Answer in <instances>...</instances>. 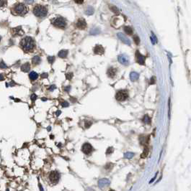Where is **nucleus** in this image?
I'll list each match as a JSON object with an SVG mask.
<instances>
[{"mask_svg":"<svg viewBox=\"0 0 191 191\" xmlns=\"http://www.w3.org/2000/svg\"><path fill=\"white\" fill-rule=\"evenodd\" d=\"M4 80V76L2 74L0 73V81H3Z\"/></svg>","mask_w":191,"mask_h":191,"instance_id":"obj_42","label":"nucleus"},{"mask_svg":"<svg viewBox=\"0 0 191 191\" xmlns=\"http://www.w3.org/2000/svg\"><path fill=\"white\" fill-rule=\"evenodd\" d=\"M40 61H41V59H40V58L39 56H38V55L34 56V57L33 58V59H32V62H33V64L35 65V66L38 65L39 63L40 62Z\"/></svg>","mask_w":191,"mask_h":191,"instance_id":"obj_19","label":"nucleus"},{"mask_svg":"<svg viewBox=\"0 0 191 191\" xmlns=\"http://www.w3.org/2000/svg\"><path fill=\"white\" fill-rule=\"evenodd\" d=\"M20 46L25 52H30L34 48L35 41L31 37H25L20 42Z\"/></svg>","mask_w":191,"mask_h":191,"instance_id":"obj_1","label":"nucleus"},{"mask_svg":"<svg viewBox=\"0 0 191 191\" xmlns=\"http://www.w3.org/2000/svg\"><path fill=\"white\" fill-rule=\"evenodd\" d=\"M111 152H113V148H112V147H110V148L107 149V154H110V153H111Z\"/></svg>","mask_w":191,"mask_h":191,"instance_id":"obj_39","label":"nucleus"},{"mask_svg":"<svg viewBox=\"0 0 191 191\" xmlns=\"http://www.w3.org/2000/svg\"><path fill=\"white\" fill-rule=\"evenodd\" d=\"M76 26L78 29H84L87 27V22L86 21L84 20V19L83 18H81V19H79L76 22Z\"/></svg>","mask_w":191,"mask_h":191,"instance_id":"obj_9","label":"nucleus"},{"mask_svg":"<svg viewBox=\"0 0 191 191\" xmlns=\"http://www.w3.org/2000/svg\"><path fill=\"white\" fill-rule=\"evenodd\" d=\"M54 60H55V57L54 56H49V57H48V61H49V62L51 63V64H53Z\"/></svg>","mask_w":191,"mask_h":191,"instance_id":"obj_27","label":"nucleus"},{"mask_svg":"<svg viewBox=\"0 0 191 191\" xmlns=\"http://www.w3.org/2000/svg\"><path fill=\"white\" fill-rule=\"evenodd\" d=\"M36 99H37V96H36V94H33V95L31 96V100L33 101H35Z\"/></svg>","mask_w":191,"mask_h":191,"instance_id":"obj_37","label":"nucleus"},{"mask_svg":"<svg viewBox=\"0 0 191 191\" xmlns=\"http://www.w3.org/2000/svg\"><path fill=\"white\" fill-rule=\"evenodd\" d=\"M12 11L14 12L16 14L18 15H24L27 12V8L24 4H16L12 8Z\"/></svg>","mask_w":191,"mask_h":191,"instance_id":"obj_3","label":"nucleus"},{"mask_svg":"<svg viewBox=\"0 0 191 191\" xmlns=\"http://www.w3.org/2000/svg\"><path fill=\"white\" fill-rule=\"evenodd\" d=\"M156 83V78L155 77H152L151 78V81H150V83L151 84H154Z\"/></svg>","mask_w":191,"mask_h":191,"instance_id":"obj_35","label":"nucleus"},{"mask_svg":"<svg viewBox=\"0 0 191 191\" xmlns=\"http://www.w3.org/2000/svg\"><path fill=\"white\" fill-rule=\"evenodd\" d=\"M0 41H1V37H0Z\"/></svg>","mask_w":191,"mask_h":191,"instance_id":"obj_49","label":"nucleus"},{"mask_svg":"<svg viewBox=\"0 0 191 191\" xmlns=\"http://www.w3.org/2000/svg\"><path fill=\"white\" fill-rule=\"evenodd\" d=\"M69 103L67 101H63L61 102V106L63 107H67V106H69Z\"/></svg>","mask_w":191,"mask_h":191,"instance_id":"obj_33","label":"nucleus"},{"mask_svg":"<svg viewBox=\"0 0 191 191\" xmlns=\"http://www.w3.org/2000/svg\"><path fill=\"white\" fill-rule=\"evenodd\" d=\"M70 88H71V87H70V86H67V87H66V88H64V90H65V91H67V92H69Z\"/></svg>","mask_w":191,"mask_h":191,"instance_id":"obj_41","label":"nucleus"},{"mask_svg":"<svg viewBox=\"0 0 191 191\" xmlns=\"http://www.w3.org/2000/svg\"><path fill=\"white\" fill-rule=\"evenodd\" d=\"M67 55H68V50H62L58 53V57H60L61 58H67Z\"/></svg>","mask_w":191,"mask_h":191,"instance_id":"obj_21","label":"nucleus"},{"mask_svg":"<svg viewBox=\"0 0 191 191\" xmlns=\"http://www.w3.org/2000/svg\"><path fill=\"white\" fill-rule=\"evenodd\" d=\"M136 61L138 64L140 65H144L145 63V57L141 53H140V52L138 50H137L136 52Z\"/></svg>","mask_w":191,"mask_h":191,"instance_id":"obj_8","label":"nucleus"},{"mask_svg":"<svg viewBox=\"0 0 191 191\" xmlns=\"http://www.w3.org/2000/svg\"><path fill=\"white\" fill-rule=\"evenodd\" d=\"M116 73H117V69L115 68H110L107 72V74L110 78H114Z\"/></svg>","mask_w":191,"mask_h":191,"instance_id":"obj_15","label":"nucleus"},{"mask_svg":"<svg viewBox=\"0 0 191 191\" xmlns=\"http://www.w3.org/2000/svg\"><path fill=\"white\" fill-rule=\"evenodd\" d=\"M128 97H129V93L125 90L118 91L115 95V99L119 101H123L128 99Z\"/></svg>","mask_w":191,"mask_h":191,"instance_id":"obj_4","label":"nucleus"},{"mask_svg":"<svg viewBox=\"0 0 191 191\" xmlns=\"http://www.w3.org/2000/svg\"><path fill=\"white\" fill-rule=\"evenodd\" d=\"M134 156V154L133 152H126L124 154V157L126 159H129V160H130V159H131Z\"/></svg>","mask_w":191,"mask_h":191,"instance_id":"obj_25","label":"nucleus"},{"mask_svg":"<svg viewBox=\"0 0 191 191\" xmlns=\"http://www.w3.org/2000/svg\"><path fill=\"white\" fill-rule=\"evenodd\" d=\"M151 42H152V43L153 44H155L156 42H157V40H156V37H155V35L152 33V37H151Z\"/></svg>","mask_w":191,"mask_h":191,"instance_id":"obj_30","label":"nucleus"},{"mask_svg":"<svg viewBox=\"0 0 191 191\" xmlns=\"http://www.w3.org/2000/svg\"><path fill=\"white\" fill-rule=\"evenodd\" d=\"M125 22V19L122 16H118V17H115L113 20V25L116 27L118 28L119 27H121L123 25V24Z\"/></svg>","mask_w":191,"mask_h":191,"instance_id":"obj_7","label":"nucleus"},{"mask_svg":"<svg viewBox=\"0 0 191 191\" xmlns=\"http://www.w3.org/2000/svg\"><path fill=\"white\" fill-rule=\"evenodd\" d=\"M105 52L104 47L100 45H97L94 48V53L98 55H102Z\"/></svg>","mask_w":191,"mask_h":191,"instance_id":"obj_12","label":"nucleus"},{"mask_svg":"<svg viewBox=\"0 0 191 191\" xmlns=\"http://www.w3.org/2000/svg\"><path fill=\"white\" fill-rule=\"evenodd\" d=\"M7 2L6 1H1V0H0V7H4V6H5L6 4H7Z\"/></svg>","mask_w":191,"mask_h":191,"instance_id":"obj_34","label":"nucleus"},{"mask_svg":"<svg viewBox=\"0 0 191 191\" xmlns=\"http://www.w3.org/2000/svg\"><path fill=\"white\" fill-rule=\"evenodd\" d=\"M12 35L13 36H17V35H21L22 32H21V27H15L12 29Z\"/></svg>","mask_w":191,"mask_h":191,"instance_id":"obj_16","label":"nucleus"},{"mask_svg":"<svg viewBox=\"0 0 191 191\" xmlns=\"http://www.w3.org/2000/svg\"><path fill=\"white\" fill-rule=\"evenodd\" d=\"M85 13H86V14H87V15H92V14L94 13V9H93L92 7H89L86 9Z\"/></svg>","mask_w":191,"mask_h":191,"instance_id":"obj_24","label":"nucleus"},{"mask_svg":"<svg viewBox=\"0 0 191 191\" xmlns=\"http://www.w3.org/2000/svg\"><path fill=\"white\" fill-rule=\"evenodd\" d=\"M30 69V65L28 62H25L21 66V70L23 72H28Z\"/></svg>","mask_w":191,"mask_h":191,"instance_id":"obj_18","label":"nucleus"},{"mask_svg":"<svg viewBox=\"0 0 191 191\" xmlns=\"http://www.w3.org/2000/svg\"><path fill=\"white\" fill-rule=\"evenodd\" d=\"M8 85H9V86H14V83L13 82L9 83H7V86H8Z\"/></svg>","mask_w":191,"mask_h":191,"instance_id":"obj_43","label":"nucleus"},{"mask_svg":"<svg viewBox=\"0 0 191 191\" xmlns=\"http://www.w3.org/2000/svg\"><path fill=\"white\" fill-rule=\"evenodd\" d=\"M53 24L54 25V26L59 27V28H63L67 25V22H66L65 19L61 17H56V19H54L53 20Z\"/></svg>","mask_w":191,"mask_h":191,"instance_id":"obj_5","label":"nucleus"},{"mask_svg":"<svg viewBox=\"0 0 191 191\" xmlns=\"http://www.w3.org/2000/svg\"><path fill=\"white\" fill-rule=\"evenodd\" d=\"M29 77H30V80H32V81H35V80H36V79L38 78V74L36 72H35V71H32V72L29 74Z\"/></svg>","mask_w":191,"mask_h":191,"instance_id":"obj_20","label":"nucleus"},{"mask_svg":"<svg viewBox=\"0 0 191 191\" xmlns=\"http://www.w3.org/2000/svg\"><path fill=\"white\" fill-rule=\"evenodd\" d=\"M59 179H60V174L57 171H53L51 172L49 175V180L51 183L56 185V183H58Z\"/></svg>","mask_w":191,"mask_h":191,"instance_id":"obj_6","label":"nucleus"},{"mask_svg":"<svg viewBox=\"0 0 191 191\" xmlns=\"http://www.w3.org/2000/svg\"><path fill=\"white\" fill-rule=\"evenodd\" d=\"M25 2H26V3H29V4H30V3H33V2H34V1H25Z\"/></svg>","mask_w":191,"mask_h":191,"instance_id":"obj_46","label":"nucleus"},{"mask_svg":"<svg viewBox=\"0 0 191 191\" xmlns=\"http://www.w3.org/2000/svg\"><path fill=\"white\" fill-rule=\"evenodd\" d=\"M110 191H114V190H110Z\"/></svg>","mask_w":191,"mask_h":191,"instance_id":"obj_50","label":"nucleus"},{"mask_svg":"<svg viewBox=\"0 0 191 191\" xmlns=\"http://www.w3.org/2000/svg\"><path fill=\"white\" fill-rule=\"evenodd\" d=\"M118 37H119V39L125 44L128 45H131V41L127 38V37L123 34V33H118Z\"/></svg>","mask_w":191,"mask_h":191,"instance_id":"obj_13","label":"nucleus"},{"mask_svg":"<svg viewBox=\"0 0 191 191\" xmlns=\"http://www.w3.org/2000/svg\"><path fill=\"white\" fill-rule=\"evenodd\" d=\"M33 14L38 17H44L48 14V9L45 6L38 4L33 8Z\"/></svg>","mask_w":191,"mask_h":191,"instance_id":"obj_2","label":"nucleus"},{"mask_svg":"<svg viewBox=\"0 0 191 191\" xmlns=\"http://www.w3.org/2000/svg\"><path fill=\"white\" fill-rule=\"evenodd\" d=\"M156 175H157V172H156V174L155 175H154V178H152V179H151V180L149 181V184H151V183H153L154 182V180H156Z\"/></svg>","mask_w":191,"mask_h":191,"instance_id":"obj_36","label":"nucleus"},{"mask_svg":"<svg viewBox=\"0 0 191 191\" xmlns=\"http://www.w3.org/2000/svg\"><path fill=\"white\" fill-rule=\"evenodd\" d=\"M124 31H125V33L126 34H128L129 35H131L133 34V29L131 27H128V26L125 27H124Z\"/></svg>","mask_w":191,"mask_h":191,"instance_id":"obj_22","label":"nucleus"},{"mask_svg":"<svg viewBox=\"0 0 191 191\" xmlns=\"http://www.w3.org/2000/svg\"><path fill=\"white\" fill-rule=\"evenodd\" d=\"M61 111H56V116H59V115L61 114Z\"/></svg>","mask_w":191,"mask_h":191,"instance_id":"obj_44","label":"nucleus"},{"mask_svg":"<svg viewBox=\"0 0 191 191\" xmlns=\"http://www.w3.org/2000/svg\"><path fill=\"white\" fill-rule=\"evenodd\" d=\"M76 3H79V4H82V3H83V1H81V2H77V1H76Z\"/></svg>","mask_w":191,"mask_h":191,"instance_id":"obj_47","label":"nucleus"},{"mask_svg":"<svg viewBox=\"0 0 191 191\" xmlns=\"http://www.w3.org/2000/svg\"><path fill=\"white\" fill-rule=\"evenodd\" d=\"M82 151L86 154H89L93 151V147L89 143H85L82 146Z\"/></svg>","mask_w":191,"mask_h":191,"instance_id":"obj_10","label":"nucleus"},{"mask_svg":"<svg viewBox=\"0 0 191 191\" xmlns=\"http://www.w3.org/2000/svg\"><path fill=\"white\" fill-rule=\"evenodd\" d=\"M54 89H56V86H55V85H52V86H51L50 88H49V91H53Z\"/></svg>","mask_w":191,"mask_h":191,"instance_id":"obj_38","label":"nucleus"},{"mask_svg":"<svg viewBox=\"0 0 191 191\" xmlns=\"http://www.w3.org/2000/svg\"><path fill=\"white\" fill-rule=\"evenodd\" d=\"M110 183V181L107 179V178H103L99 180L98 182V185L100 188H104L107 186H108Z\"/></svg>","mask_w":191,"mask_h":191,"instance_id":"obj_11","label":"nucleus"},{"mask_svg":"<svg viewBox=\"0 0 191 191\" xmlns=\"http://www.w3.org/2000/svg\"><path fill=\"white\" fill-rule=\"evenodd\" d=\"M47 77H48V74L47 73H43L41 74V78H47Z\"/></svg>","mask_w":191,"mask_h":191,"instance_id":"obj_40","label":"nucleus"},{"mask_svg":"<svg viewBox=\"0 0 191 191\" xmlns=\"http://www.w3.org/2000/svg\"><path fill=\"white\" fill-rule=\"evenodd\" d=\"M92 121H86V122H85V127L86 128H89V127L92 125Z\"/></svg>","mask_w":191,"mask_h":191,"instance_id":"obj_31","label":"nucleus"},{"mask_svg":"<svg viewBox=\"0 0 191 191\" xmlns=\"http://www.w3.org/2000/svg\"><path fill=\"white\" fill-rule=\"evenodd\" d=\"M133 40H134V42H135L136 45H138L139 42H140V39H139V37H138L137 35H135V36L133 37Z\"/></svg>","mask_w":191,"mask_h":191,"instance_id":"obj_29","label":"nucleus"},{"mask_svg":"<svg viewBox=\"0 0 191 191\" xmlns=\"http://www.w3.org/2000/svg\"><path fill=\"white\" fill-rule=\"evenodd\" d=\"M130 78H131V80L132 81H136L138 79L139 75L136 72H131V74H130Z\"/></svg>","mask_w":191,"mask_h":191,"instance_id":"obj_17","label":"nucleus"},{"mask_svg":"<svg viewBox=\"0 0 191 191\" xmlns=\"http://www.w3.org/2000/svg\"><path fill=\"white\" fill-rule=\"evenodd\" d=\"M73 78V73H68L67 74V78L68 80H71V79Z\"/></svg>","mask_w":191,"mask_h":191,"instance_id":"obj_32","label":"nucleus"},{"mask_svg":"<svg viewBox=\"0 0 191 191\" xmlns=\"http://www.w3.org/2000/svg\"><path fill=\"white\" fill-rule=\"evenodd\" d=\"M39 188L40 189V191H43V188L41 185V184H39Z\"/></svg>","mask_w":191,"mask_h":191,"instance_id":"obj_45","label":"nucleus"},{"mask_svg":"<svg viewBox=\"0 0 191 191\" xmlns=\"http://www.w3.org/2000/svg\"><path fill=\"white\" fill-rule=\"evenodd\" d=\"M142 120H143V121H144L145 124H150V123H151V119H150V117L147 114L144 116V118H143Z\"/></svg>","mask_w":191,"mask_h":191,"instance_id":"obj_23","label":"nucleus"},{"mask_svg":"<svg viewBox=\"0 0 191 191\" xmlns=\"http://www.w3.org/2000/svg\"><path fill=\"white\" fill-rule=\"evenodd\" d=\"M110 9L112 10L114 13H115V14H118L119 13V9L116 7H115V6H110Z\"/></svg>","mask_w":191,"mask_h":191,"instance_id":"obj_26","label":"nucleus"},{"mask_svg":"<svg viewBox=\"0 0 191 191\" xmlns=\"http://www.w3.org/2000/svg\"><path fill=\"white\" fill-rule=\"evenodd\" d=\"M48 130H49V131H50V130H51V127H50V126L49 127V128H48Z\"/></svg>","mask_w":191,"mask_h":191,"instance_id":"obj_48","label":"nucleus"},{"mask_svg":"<svg viewBox=\"0 0 191 191\" xmlns=\"http://www.w3.org/2000/svg\"><path fill=\"white\" fill-rule=\"evenodd\" d=\"M7 68V66L5 64V62H4V61H1V62H0V68L5 69Z\"/></svg>","mask_w":191,"mask_h":191,"instance_id":"obj_28","label":"nucleus"},{"mask_svg":"<svg viewBox=\"0 0 191 191\" xmlns=\"http://www.w3.org/2000/svg\"><path fill=\"white\" fill-rule=\"evenodd\" d=\"M118 60L121 64L125 65V66H127L129 63V60L128 58L124 55H120L118 56Z\"/></svg>","mask_w":191,"mask_h":191,"instance_id":"obj_14","label":"nucleus"}]
</instances>
